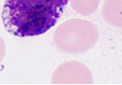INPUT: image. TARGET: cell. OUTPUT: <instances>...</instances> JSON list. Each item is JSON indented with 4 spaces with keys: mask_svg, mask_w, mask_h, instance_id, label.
Listing matches in <instances>:
<instances>
[{
    "mask_svg": "<svg viewBox=\"0 0 122 85\" xmlns=\"http://www.w3.org/2000/svg\"><path fill=\"white\" fill-rule=\"evenodd\" d=\"M69 0H5L2 19L6 30L20 37L45 33L61 17Z\"/></svg>",
    "mask_w": 122,
    "mask_h": 85,
    "instance_id": "cell-1",
    "label": "cell"
}]
</instances>
